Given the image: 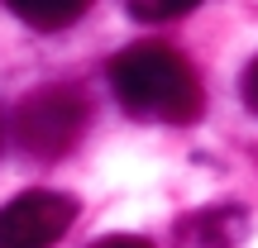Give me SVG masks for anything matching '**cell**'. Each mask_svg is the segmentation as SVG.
<instances>
[{"instance_id":"cell-7","label":"cell","mask_w":258,"mask_h":248,"mask_svg":"<svg viewBox=\"0 0 258 248\" xmlns=\"http://www.w3.org/2000/svg\"><path fill=\"white\" fill-rule=\"evenodd\" d=\"M239 96H244V105L258 115V57L244 67V76H239Z\"/></svg>"},{"instance_id":"cell-9","label":"cell","mask_w":258,"mask_h":248,"mask_svg":"<svg viewBox=\"0 0 258 248\" xmlns=\"http://www.w3.org/2000/svg\"><path fill=\"white\" fill-rule=\"evenodd\" d=\"M0 143H5V120H0Z\"/></svg>"},{"instance_id":"cell-5","label":"cell","mask_w":258,"mask_h":248,"mask_svg":"<svg viewBox=\"0 0 258 248\" xmlns=\"http://www.w3.org/2000/svg\"><path fill=\"white\" fill-rule=\"evenodd\" d=\"M96 0H5V10L15 19H24L38 34H57V29H72L77 19L91 10Z\"/></svg>"},{"instance_id":"cell-1","label":"cell","mask_w":258,"mask_h":248,"mask_svg":"<svg viewBox=\"0 0 258 248\" xmlns=\"http://www.w3.org/2000/svg\"><path fill=\"white\" fill-rule=\"evenodd\" d=\"M110 91L124 115L144 124H196L206 91L196 67L167 43H129L110 57Z\"/></svg>"},{"instance_id":"cell-4","label":"cell","mask_w":258,"mask_h":248,"mask_svg":"<svg viewBox=\"0 0 258 248\" xmlns=\"http://www.w3.org/2000/svg\"><path fill=\"white\" fill-rule=\"evenodd\" d=\"M177 239L186 248H239L249 239V210L244 205H206L177 220Z\"/></svg>"},{"instance_id":"cell-8","label":"cell","mask_w":258,"mask_h":248,"mask_svg":"<svg viewBox=\"0 0 258 248\" xmlns=\"http://www.w3.org/2000/svg\"><path fill=\"white\" fill-rule=\"evenodd\" d=\"M91 248H153V243L139 239V234H105V239H96Z\"/></svg>"},{"instance_id":"cell-3","label":"cell","mask_w":258,"mask_h":248,"mask_svg":"<svg viewBox=\"0 0 258 248\" xmlns=\"http://www.w3.org/2000/svg\"><path fill=\"white\" fill-rule=\"evenodd\" d=\"M77 196L67 191H19L0 205V248H53L77 224Z\"/></svg>"},{"instance_id":"cell-2","label":"cell","mask_w":258,"mask_h":248,"mask_svg":"<svg viewBox=\"0 0 258 248\" xmlns=\"http://www.w3.org/2000/svg\"><path fill=\"white\" fill-rule=\"evenodd\" d=\"M91 129V101L82 86L72 81H53V86H34L10 115V134H15L19 153L38 157V162H57L67 157Z\"/></svg>"},{"instance_id":"cell-6","label":"cell","mask_w":258,"mask_h":248,"mask_svg":"<svg viewBox=\"0 0 258 248\" xmlns=\"http://www.w3.org/2000/svg\"><path fill=\"white\" fill-rule=\"evenodd\" d=\"M134 19H148V24H158V19H182L186 10H196L201 0H120Z\"/></svg>"}]
</instances>
